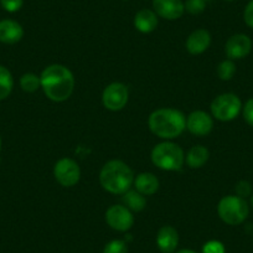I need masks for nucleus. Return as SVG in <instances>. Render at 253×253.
<instances>
[{
	"label": "nucleus",
	"instance_id": "7",
	"mask_svg": "<svg viewBox=\"0 0 253 253\" xmlns=\"http://www.w3.org/2000/svg\"><path fill=\"white\" fill-rule=\"evenodd\" d=\"M53 175L57 182H60L62 186L71 187L79 182L81 176V170L79 164L75 160L63 158L58 160L53 168Z\"/></svg>",
	"mask_w": 253,
	"mask_h": 253
},
{
	"label": "nucleus",
	"instance_id": "32",
	"mask_svg": "<svg viewBox=\"0 0 253 253\" xmlns=\"http://www.w3.org/2000/svg\"><path fill=\"white\" fill-rule=\"evenodd\" d=\"M252 206H253V196H252Z\"/></svg>",
	"mask_w": 253,
	"mask_h": 253
},
{
	"label": "nucleus",
	"instance_id": "23",
	"mask_svg": "<svg viewBox=\"0 0 253 253\" xmlns=\"http://www.w3.org/2000/svg\"><path fill=\"white\" fill-rule=\"evenodd\" d=\"M103 253H128V246L122 240H113L107 243Z\"/></svg>",
	"mask_w": 253,
	"mask_h": 253
},
{
	"label": "nucleus",
	"instance_id": "26",
	"mask_svg": "<svg viewBox=\"0 0 253 253\" xmlns=\"http://www.w3.org/2000/svg\"><path fill=\"white\" fill-rule=\"evenodd\" d=\"M24 0H0V4L9 13H15V11L20 10L23 6Z\"/></svg>",
	"mask_w": 253,
	"mask_h": 253
},
{
	"label": "nucleus",
	"instance_id": "12",
	"mask_svg": "<svg viewBox=\"0 0 253 253\" xmlns=\"http://www.w3.org/2000/svg\"><path fill=\"white\" fill-rule=\"evenodd\" d=\"M153 8L157 15L167 20H175L184 14L185 4L181 0H154Z\"/></svg>",
	"mask_w": 253,
	"mask_h": 253
},
{
	"label": "nucleus",
	"instance_id": "18",
	"mask_svg": "<svg viewBox=\"0 0 253 253\" xmlns=\"http://www.w3.org/2000/svg\"><path fill=\"white\" fill-rule=\"evenodd\" d=\"M209 159V150L205 147L201 145H196L189 150L186 157L187 165L193 169H198L201 168Z\"/></svg>",
	"mask_w": 253,
	"mask_h": 253
},
{
	"label": "nucleus",
	"instance_id": "27",
	"mask_svg": "<svg viewBox=\"0 0 253 253\" xmlns=\"http://www.w3.org/2000/svg\"><path fill=\"white\" fill-rule=\"evenodd\" d=\"M251 193H252V186H251V184L248 181L243 180V181H240L236 185V194L240 198H247V196L251 195Z\"/></svg>",
	"mask_w": 253,
	"mask_h": 253
},
{
	"label": "nucleus",
	"instance_id": "3",
	"mask_svg": "<svg viewBox=\"0 0 253 253\" xmlns=\"http://www.w3.org/2000/svg\"><path fill=\"white\" fill-rule=\"evenodd\" d=\"M134 180L132 169L121 160H111L102 168L99 181L104 190L112 194H124Z\"/></svg>",
	"mask_w": 253,
	"mask_h": 253
},
{
	"label": "nucleus",
	"instance_id": "6",
	"mask_svg": "<svg viewBox=\"0 0 253 253\" xmlns=\"http://www.w3.org/2000/svg\"><path fill=\"white\" fill-rule=\"evenodd\" d=\"M241 99L233 93H223L216 97L211 103V112L216 119L228 122L235 119L241 112Z\"/></svg>",
	"mask_w": 253,
	"mask_h": 253
},
{
	"label": "nucleus",
	"instance_id": "2",
	"mask_svg": "<svg viewBox=\"0 0 253 253\" xmlns=\"http://www.w3.org/2000/svg\"><path fill=\"white\" fill-rule=\"evenodd\" d=\"M149 128L159 138L172 139L184 132L186 128V118L176 109H157L149 117Z\"/></svg>",
	"mask_w": 253,
	"mask_h": 253
},
{
	"label": "nucleus",
	"instance_id": "31",
	"mask_svg": "<svg viewBox=\"0 0 253 253\" xmlns=\"http://www.w3.org/2000/svg\"><path fill=\"white\" fill-rule=\"evenodd\" d=\"M0 149H1V139H0Z\"/></svg>",
	"mask_w": 253,
	"mask_h": 253
},
{
	"label": "nucleus",
	"instance_id": "15",
	"mask_svg": "<svg viewBox=\"0 0 253 253\" xmlns=\"http://www.w3.org/2000/svg\"><path fill=\"white\" fill-rule=\"evenodd\" d=\"M24 30L16 21L6 19L0 21V41L4 43H16L23 39Z\"/></svg>",
	"mask_w": 253,
	"mask_h": 253
},
{
	"label": "nucleus",
	"instance_id": "8",
	"mask_svg": "<svg viewBox=\"0 0 253 253\" xmlns=\"http://www.w3.org/2000/svg\"><path fill=\"white\" fill-rule=\"evenodd\" d=\"M128 88L123 84L114 82L104 88L102 94V101L104 107L109 111H121L128 102Z\"/></svg>",
	"mask_w": 253,
	"mask_h": 253
},
{
	"label": "nucleus",
	"instance_id": "4",
	"mask_svg": "<svg viewBox=\"0 0 253 253\" xmlns=\"http://www.w3.org/2000/svg\"><path fill=\"white\" fill-rule=\"evenodd\" d=\"M152 160L159 169L174 171L181 169L184 164V152L174 143H160L153 149Z\"/></svg>",
	"mask_w": 253,
	"mask_h": 253
},
{
	"label": "nucleus",
	"instance_id": "21",
	"mask_svg": "<svg viewBox=\"0 0 253 253\" xmlns=\"http://www.w3.org/2000/svg\"><path fill=\"white\" fill-rule=\"evenodd\" d=\"M20 86L25 92H35L38 91L39 87L41 86L40 77L36 76L35 74H25L20 79Z\"/></svg>",
	"mask_w": 253,
	"mask_h": 253
},
{
	"label": "nucleus",
	"instance_id": "9",
	"mask_svg": "<svg viewBox=\"0 0 253 253\" xmlns=\"http://www.w3.org/2000/svg\"><path fill=\"white\" fill-rule=\"evenodd\" d=\"M106 221L113 230L126 232L134 223V217L129 209L122 205H113L107 210Z\"/></svg>",
	"mask_w": 253,
	"mask_h": 253
},
{
	"label": "nucleus",
	"instance_id": "17",
	"mask_svg": "<svg viewBox=\"0 0 253 253\" xmlns=\"http://www.w3.org/2000/svg\"><path fill=\"white\" fill-rule=\"evenodd\" d=\"M135 189L143 195H153L159 189V180L152 172H142L134 181Z\"/></svg>",
	"mask_w": 253,
	"mask_h": 253
},
{
	"label": "nucleus",
	"instance_id": "10",
	"mask_svg": "<svg viewBox=\"0 0 253 253\" xmlns=\"http://www.w3.org/2000/svg\"><path fill=\"white\" fill-rule=\"evenodd\" d=\"M252 41L245 34H236L231 36L225 46L226 55L230 60H240L251 52Z\"/></svg>",
	"mask_w": 253,
	"mask_h": 253
},
{
	"label": "nucleus",
	"instance_id": "20",
	"mask_svg": "<svg viewBox=\"0 0 253 253\" xmlns=\"http://www.w3.org/2000/svg\"><path fill=\"white\" fill-rule=\"evenodd\" d=\"M13 77L9 70L4 66H0V101L9 97L13 89Z\"/></svg>",
	"mask_w": 253,
	"mask_h": 253
},
{
	"label": "nucleus",
	"instance_id": "16",
	"mask_svg": "<svg viewBox=\"0 0 253 253\" xmlns=\"http://www.w3.org/2000/svg\"><path fill=\"white\" fill-rule=\"evenodd\" d=\"M134 26L140 33H152L158 26L157 14L149 9H143V10L138 11L134 18Z\"/></svg>",
	"mask_w": 253,
	"mask_h": 253
},
{
	"label": "nucleus",
	"instance_id": "22",
	"mask_svg": "<svg viewBox=\"0 0 253 253\" xmlns=\"http://www.w3.org/2000/svg\"><path fill=\"white\" fill-rule=\"evenodd\" d=\"M235 72H236V66H235V63H233L231 60L222 61L217 67L218 77H220L221 80H223V81H228V80L232 79Z\"/></svg>",
	"mask_w": 253,
	"mask_h": 253
},
{
	"label": "nucleus",
	"instance_id": "19",
	"mask_svg": "<svg viewBox=\"0 0 253 253\" xmlns=\"http://www.w3.org/2000/svg\"><path fill=\"white\" fill-rule=\"evenodd\" d=\"M123 203L126 204V209H129L132 211H142L147 205V200H145L144 195L134 190H128L126 193L123 194Z\"/></svg>",
	"mask_w": 253,
	"mask_h": 253
},
{
	"label": "nucleus",
	"instance_id": "29",
	"mask_svg": "<svg viewBox=\"0 0 253 253\" xmlns=\"http://www.w3.org/2000/svg\"><path fill=\"white\" fill-rule=\"evenodd\" d=\"M243 19H245V23L250 28L253 29V0H251L250 3L247 4V6H246L245 13H243Z\"/></svg>",
	"mask_w": 253,
	"mask_h": 253
},
{
	"label": "nucleus",
	"instance_id": "25",
	"mask_svg": "<svg viewBox=\"0 0 253 253\" xmlns=\"http://www.w3.org/2000/svg\"><path fill=\"white\" fill-rule=\"evenodd\" d=\"M225 246L218 241H209L203 247V253H225Z\"/></svg>",
	"mask_w": 253,
	"mask_h": 253
},
{
	"label": "nucleus",
	"instance_id": "1",
	"mask_svg": "<svg viewBox=\"0 0 253 253\" xmlns=\"http://www.w3.org/2000/svg\"><path fill=\"white\" fill-rule=\"evenodd\" d=\"M40 81L43 92L51 101H66L74 92V75L62 65H51L46 67L41 74Z\"/></svg>",
	"mask_w": 253,
	"mask_h": 253
},
{
	"label": "nucleus",
	"instance_id": "30",
	"mask_svg": "<svg viewBox=\"0 0 253 253\" xmlns=\"http://www.w3.org/2000/svg\"><path fill=\"white\" fill-rule=\"evenodd\" d=\"M176 253H196V252L195 251H191V250H181Z\"/></svg>",
	"mask_w": 253,
	"mask_h": 253
},
{
	"label": "nucleus",
	"instance_id": "13",
	"mask_svg": "<svg viewBox=\"0 0 253 253\" xmlns=\"http://www.w3.org/2000/svg\"><path fill=\"white\" fill-rule=\"evenodd\" d=\"M179 243L177 231L171 226H163L157 236V245L163 253H172Z\"/></svg>",
	"mask_w": 253,
	"mask_h": 253
},
{
	"label": "nucleus",
	"instance_id": "14",
	"mask_svg": "<svg viewBox=\"0 0 253 253\" xmlns=\"http://www.w3.org/2000/svg\"><path fill=\"white\" fill-rule=\"evenodd\" d=\"M211 42L210 33L205 29L194 31L186 40V48L191 55H199L208 50Z\"/></svg>",
	"mask_w": 253,
	"mask_h": 253
},
{
	"label": "nucleus",
	"instance_id": "5",
	"mask_svg": "<svg viewBox=\"0 0 253 253\" xmlns=\"http://www.w3.org/2000/svg\"><path fill=\"white\" fill-rule=\"evenodd\" d=\"M217 212L223 222L231 226H236L242 223L247 218L250 208L245 199L230 195L225 196L220 201L217 206Z\"/></svg>",
	"mask_w": 253,
	"mask_h": 253
},
{
	"label": "nucleus",
	"instance_id": "11",
	"mask_svg": "<svg viewBox=\"0 0 253 253\" xmlns=\"http://www.w3.org/2000/svg\"><path fill=\"white\" fill-rule=\"evenodd\" d=\"M212 118L203 111L193 112L186 119V128L189 129V132L194 135H199V137L209 134L212 129Z\"/></svg>",
	"mask_w": 253,
	"mask_h": 253
},
{
	"label": "nucleus",
	"instance_id": "24",
	"mask_svg": "<svg viewBox=\"0 0 253 253\" xmlns=\"http://www.w3.org/2000/svg\"><path fill=\"white\" fill-rule=\"evenodd\" d=\"M208 1L209 0H187L185 4V9L190 14H200L205 10Z\"/></svg>",
	"mask_w": 253,
	"mask_h": 253
},
{
	"label": "nucleus",
	"instance_id": "28",
	"mask_svg": "<svg viewBox=\"0 0 253 253\" xmlns=\"http://www.w3.org/2000/svg\"><path fill=\"white\" fill-rule=\"evenodd\" d=\"M243 117H245L246 122L253 126V98L248 99L246 106L243 107Z\"/></svg>",
	"mask_w": 253,
	"mask_h": 253
}]
</instances>
